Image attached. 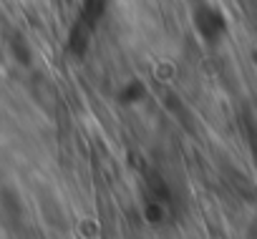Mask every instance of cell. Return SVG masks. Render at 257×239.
Masks as SVG:
<instances>
[{
	"mask_svg": "<svg viewBox=\"0 0 257 239\" xmlns=\"http://www.w3.org/2000/svg\"><path fill=\"white\" fill-rule=\"evenodd\" d=\"M194 26H197V31H199L202 38L212 41V38H219L224 33L227 21H224V16L214 6H199L194 11Z\"/></svg>",
	"mask_w": 257,
	"mask_h": 239,
	"instance_id": "7a4b0ae2",
	"label": "cell"
},
{
	"mask_svg": "<svg viewBox=\"0 0 257 239\" xmlns=\"http://www.w3.org/2000/svg\"><path fill=\"white\" fill-rule=\"evenodd\" d=\"M103 13H106V0H81L78 18L73 21V28L68 36V46L73 53H83L88 48Z\"/></svg>",
	"mask_w": 257,
	"mask_h": 239,
	"instance_id": "6da1fadb",
	"label": "cell"
}]
</instances>
